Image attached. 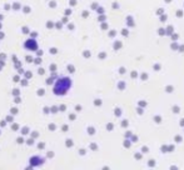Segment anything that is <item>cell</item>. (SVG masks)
<instances>
[{
  "label": "cell",
  "mask_w": 184,
  "mask_h": 170,
  "mask_svg": "<svg viewBox=\"0 0 184 170\" xmlns=\"http://www.w3.org/2000/svg\"><path fill=\"white\" fill-rule=\"evenodd\" d=\"M39 48V44L35 39H28L24 41V49L25 50H29V51H35Z\"/></svg>",
  "instance_id": "7a4b0ae2"
},
{
  "label": "cell",
  "mask_w": 184,
  "mask_h": 170,
  "mask_svg": "<svg viewBox=\"0 0 184 170\" xmlns=\"http://www.w3.org/2000/svg\"><path fill=\"white\" fill-rule=\"evenodd\" d=\"M71 88V80L66 76H63V78H59L55 84L53 86V94L57 95V96H64V95L70 90Z\"/></svg>",
  "instance_id": "6da1fadb"
}]
</instances>
